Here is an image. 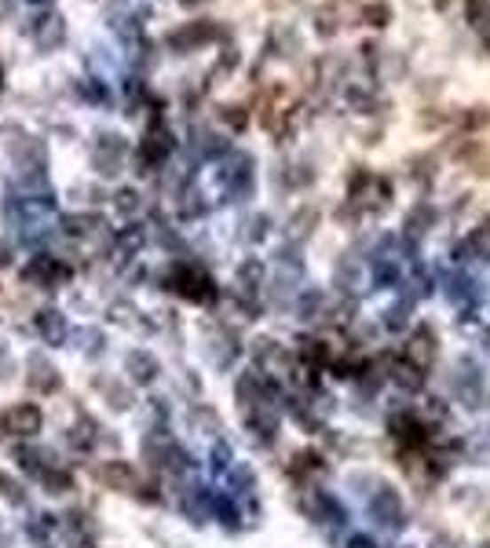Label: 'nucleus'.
<instances>
[{"mask_svg":"<svg viewBox=\"0 0 490 548\" xmlns=\"http://www.w3.org/2000/svg\"><path fill=\"white\" fill-rule=\"evenodd\" d=\"M472 253L479 256V260H490V216L476 227V234H472Z\"/></svg>","mask_w":490,"mask_h":548,"instance_id":"28","label":"nucleus"},{"mask_svg":"<svg viewBox=\"0 0 490 548\" xmlns=\"http://www.w3.org/2000/svg\"><path fill=\"white\" fill-rule=\"evenodd\" d=\"M12 256H8V246H0V263H8Z\"/></svg>","mask_w":490,"mask_h":548,"instance_id":"39","label":"nucleus"},{"mask_svg":"<svg viewBox=\"0 0 490 548\" xmlns=\"http://www.w3.org/2000/svg\"><path fill=\"white\" fill-rule=\"evenodd\" d=\"M348 548H377V544H374V537H352Z\"/></svg>","mask_w":490,"mask_h":548,"instance_id":"36","label":"nucleus"},{"mask_svg":"<svg viewBox=\"0 0 490 548\" xmlns=\"http://www.w3.org/2000/svg\"><path fill=\"white\" fill-rule=\"evenodd\" d=\"M22 282L41 286V289H59V286H67V282H70V267H67V263H59L55 256L37 253L34 260H29V267L22 270Z\"/></svg>","mask_w":490,"mask_h":548,"instance_id":"4","label":"nucleus"},{"mask_svg":"<svg viewBox=\"0 0 490 548\" xmlns=\"http://www.w3.org/2000/svg\"><path fill=\"white\" fill-rule=\"evenodd\" d=\"M0 548H12V534L4 527H0Z\"/></svg>","mask_w":490,"mask_h":548,"instance_id":"38","label":"nucleus"},{"mask_svg":"<svg viewBox=\"0 0 490 548\" xmlns=\"http://www.w3.org/2000/svg\"><path fill=\"white\" fill-rule=\"evenodd\" d=\"M125 373H129L132 384H154L158 373H162V365H158V358L150 355V351L136 348V351L125 355Z\"/></svg>","mask_w":490,"mask_h":548,"instance_id":"11","label":"nucleus"},{"mask_svg":"<svg viewBox=\"0 0 490 548\" xmlns=\"http://www.w3.org/2000/svg\"><path fill=\"white\" fill-rule=\"evenodd\" d=\"M209 355H212V362H217V365H227V362L238 355V344L227 337L224 329H217V333L209 337Z\"/></svg>","mask_w":490,"mask_h":548,"instance_id":"20","label":"nucleus"},{"mask_svg":"<svg viewBox=\"0 0 490 548\" xmlns=\"http://www.w3.org/2000/svg\"><path fill=\"white\" fill-rule=\"evenodd\" d=\"M37 482L44 486L48 494H70V490H74V475H70L67 468H59V465H51Z\"/></svg>","mask_w":490,"mask_h":548,"instance_id":"21","label":"nucleus"},{"mask_svg":"<svg viewBox=\"0 0 490 548\" xmlns=\"http://www.w3.org/2000/svg\"><path fill=\"white\" fill-rule=\"evenodd\" d=\"M341 15H344V0H341V4H326V8L315 15V22H319V34H322V37H333L336 29L344 26V22H341Z\"/></svg>","mask_w":490,"mask_h":548,"instance_id":"22","label":"nucleus"},{"mask_svg":"<svg viewBox=\"0 0 490 548\" xmlns=\"http://www.w3.org/2000/svg\"><path fill=\"white\" fill-rule=\"evenodd\" d=\"M136 308H132V303H114V311H110V318L117 322V325H136Z\"/></svg>","mask_w":490,"mask_h":548,"instance_id":"32","label":"nucleus"},{"mask_svg":"<svg viewBox=\"0 0 490 548\" xmlns=\"http://www.w3.org/2000/svg\"><path fill=\"white\" fill-rule=\"evenodd\" d=\"M34 325H37V333H41V337H44L48 344H63V341L70 337V325H67V318L59 315V311H51V308L37 311Z\"/></svg>","mask_w":490,"mask_h":548,"instance_id":"14","label":"nucleus"},{"mask_svg":"<svg viewBox=\"0 0 490 548\" xmlns=\"http://www.w3.org/2000/svg\"><path fill=\"white\" fill-rule=\"evenodd\" d=\"M469 19H472V26H476L479 41H483L486 51H490V0H469Z\"/></svg>","mask_w":490,"mask_h":548,"instance_id":"19","label":"nucleus"},{"mask_svg":"<svg viewBox=\"0 0 490 548\" xmlns=\"http://www.w3.org/2000/svg\"><path fill=\"white\" fill-rule=\"evenodd\" d=\"M176 150V139H172V132L162 125V121H154V125L146 129V136H143V146H139V165H143V172H150L154 165H162L169 154Z\"/></svg>","mask_w":490,"mask_h":548,"instance_id":"5","label":"nucleus"},{"mask_svg":"<svg viewBox=\"0 0 490 548\" xmlns=\"http://www.w3.org/2000/svg\"><path fill=\"white\" fill-rule=\"evenodd\" d=\"M143 461L150 465V468H158V472H169V475H183L191 468V457L183 453V446H176V439L169 435V432H150V435H143Z\"/></svg>","mask_w":490,"mask_h":548,"instance_id":"1","label":"nucleus"},{"mask_svg":"<svg viewBox=\"0 0 490 548\" xmlns=\"http://www.w3.org/2000/svg\"><path fill=\"white\" fill-rule=\"evenodd\" d=\"M125 158H129V143L125 136H114V132H103L91 143V165H96L99 176H117L125 168Z\"/></svg>","mask_w":490,"mask_h":548,"instance_id":"3","label":"nucleus"},{"mask_svg":"<svg viewBox=\"0 0 490 548\" xmlns=\"http://www.w3.org/2000/svg\"><path fill=\"white\" fill-rule=\"evenodd\" d=\"M391 377H395V380H399L403 388H417V384L424 380V373L417 370V365H414V362H403V365H395V373H391Z\"/></svg>","mask_w":490,"mask_h":548,"instance_id":"30","label":"nucleus"},{"mask_svg":"<svg viewBox=\"0 0 490 548\" xmlns=\"http://www.w3.org/2000/svg\"><path fill=\"white\" fill-rule=\"evenodd\" d=\"M96 391L103 395V403H107L110 410H117V413L132 410V391H129V384H121V380H114V377H96Z\"/></svg>","mask_w":490,"mask_h":548,"instance_id":"13","label":"nucleus"},{"mask_svg":"<svg viewBox=\"0 0 490 548\" xmlns=\"http://www.w3.org/2000/svg\"><path fill=\"white\" fill-rule=\"evenodd\" d=\"M29 4H48V0H29Z\"/></svg>","mask_w":490,"mask_h":548,"instance_id":"40","label":"nucleus"},{"mask_svg":"<svg viewBox=\"0 0 490 548\" xmlns=\"http://www.w3.org/2000/svg\"><path fill=\"white\" fill-rule=\"evenodd\" d=\"M217 34H220V29L212 22H187V26H179V29H172V34H169V48L172 51H198L202 44L217 41Z\"/></svg>","mask_w":490,"mask_h":548,"instance_id":"7","label":"nucleus"},{"mask_svg":"<svg viewBox=\"0 0 490 548\" xmlns=\"http://www.w3.org/2000/svg\"><path fill=\"white\" fill-rule=\"evenodd\" d=\"M96 482H103L107 490H117V494H139L143 490L139 472L129 461H103V465H96Z\"/></svg>","mask_w":490,"mask_h":548,"instance_id":"6","label":"nucleus"},{"mask_svg":"<svg viewBox=\"0 0 490 548\" xmlns=\"http://www.w3.org/2000/svg\"><path fill=\"white\" fill-rule=\"evenodd\" d=\"M114 208L121 212V216H132V212H139V194H136L132 187L117 191V194H114Z\"/></svg>","mask_w":490,"mask_h":548,"instance_id":"29","label":"nucleus"},{"mask_svg":"<svg viewBox=\"0 0 490 548\" xmlns=\"http://www.w3.org/2000/svg\"><path fill=\"white\" fill-rule=\"evenodd\" d=\"M81 96L91 99V103H103V99H107V91H103V84H99L96 77H88V81L81 84Z\"/></svg>","mask_w":490,"mask_h":548,"instance_id":"33","label":"nucleus"},{"mask_svg":"<svg viewBox=\"0 0 490 548\" xmlns=\"http://www.w3.org/2000/svg\"><path fill=\"white\" fill-rule=\"evenodd\" d=\"M77 341H81V351H84L88 358H99L103 348H107V341H103V333H99V329H84V333H77Z\"/></svg>","mask_w":490,"mask_h":548,"instance_id":"26","label":"nucleus"},{"mask_svg":"<svg viewBox=\"0 0 490 548\" xmlns=\"http://www.w3.org/2000/svg\"><path fill=\"white\" fill-rule=\"evenodd\" d=\"M63 231L77 241H88V238H99L107 231V223L96 212H70V216H63Z\"/></svg>","mask_w":490,"mask_h":548,"instance_id":"12","label":"nucleus"},{"mask_svg":"<svg viewBox=\"0 0 490 548\" xmlns=\"http://www.w3.org/2000/svg\"><path fill=\"white\" fill-rule=\"evenodd\" d=\"M0 435H4V432H0Z\"/></svg>","mask_w":490,"mask_h":548,"instance_id":"41","label":"nucleus"},{"mask_svg":"<svg viewBox=\"0 0 490 548\" xmlns=\"http://www.w3.org/2000/svg\"><path fill=\"white\" fill-rule=\"evenodd\" d=\"M257 362L264 365L267 373H289V355L274 344V341H257Z\"/></svg>","mask_w":490,"mask_h":548,"instance_id":"15","label":"nucleus"},{"mask_svg":"<svg viewBox=\"0 0 490 548\" xmlns=\"http://www.w3.org/2000/svg\"><path fill=\"white\" fill-rule=\"evenodd\" d=\"M407 355H410V362L417 365V370H424V365L436 358V337H432V333H428V329L414 333V337H410V348H407Z\"/></svg>","mask_w":490,"mask_h":548,"instance_id":"16","label":"nucleus"},{"mask_svg":"<svg viewBox=\"0 0 490 548\" xmlns=\"http://www.w3.org/2000/svg\"><path fill=\"white\" fill-rule=\"evenodd\" d=\"M191 424H194L202 435H217L220 432V417H217V410H209V406H198L191 413Z\"/></svg>","mask_w":490,"mask_h":548,"instance_id":"24","label":"nucleus"},{"mask_svg":"<svg viewBox=\"0 0 490 548\" xmlns=\"http://www.w3.org/2000/svg\"><path fill=\"white\" fill-rule=\"evenodd\" d=\"M169 289L179 293V296H187V300H194V303H209L212 296H217V286H212V278H209L202 267H194V263H179L169 274Z\"/></svg>","mask_w":490,"mask_h":548,"instance_id":"2","label":"nucleus"},{"mask_svg":"<svg viewBox=\"0 0 490 548\" xmlns=\"http://www.w3.org/2000/svg\"><path fill=\"white\" fill-rule=\"evenodd\" d=\"M143 238H146V234H143L139 227H132V231H121V234H117V253H129V256H136V253L143 249Z\"/></svg>","mask_w":490,"mask_h":548,"instance_id":"27","label":"nucleus"},{"mask_svg":"<svg viewBox=\"0 0 490 548\" xmlns=\"http://www.w3.org/2000/svg\"><path fill=\"white\" fill-rule=\"evenodd\" d=\"M374 515H377V523H384V527L399 523V520H403V505H399V497H395L391 490H381V494L374 497Z\"/></svg>","mask_w":490,"mask_h":548,"instance_id":"17","label":"nucleus"},{"mask_svg":"<svg viewBox=\"0 0 490 548\" xmlns=\"http://www.w3.org/2000/svg\"><path fill=\"white\" fill-rule=\"evenodd\" d=\"M26 384H29V391H37V395H51L59 388V370L51 365L48 355L34 351L26 358Z\"/></svg>","mask_w":490,"mask_h":548,"instance_id":"8","label":"nucleus"},{"mask_svg":"<svg viewBox=\"0 0 490 548\" xmlns=\"http://www.w3.org/2000/svg\"><path fill=\"white\" fill-rule=\"evenodd\" d=\"M312 223H315V208H304V212H296V216H293V234H308V231H312Z\"/></svg>","mask_w":490,"mask_h":548,"instance_id":"34","label":"nucleus"},{"mask_svg":"<svg viewBox=\"0 0 490 548\" xmlns=\"http://www.w3.org/2000/svg\"><path fill=\"white\" fill-rule=\"evenodd\" d=\"M238 282H241V289H257V286L264 282V263L245 260V263L238 267Z\"/></svg>","mask_w":490,"mask_h":548,"instance_id":"25","label":"nucleus"},{"mask_svg":"<svg viewBox=\"0 0 490 548\" xmlns=\"http://www.w3.org/2000/svg\"><path fill=\"white\" fill-rule=\"evenodd\" d=\"M96 432H99V428H96V420H91V417H77V424L67 432V442H70L74 450H81V453H84V450L96 446V439H99Z\"/></svg>","mask_w":490,"mask_h":548,"instance_id":"18","label":"nucleus"},{"mask_svg":"<svg viewBox=\"0 0 490 548\" xmlns=\"http://www.w3.org/2000/svg\"><path fill=\"white\" fill-rule=\"evenodd\" d=\"M428 223H432V208H428V205H417V208L410 212V220H407L410 234H424V231H428Z\"/></svg>","mask_w":490,"mask_h":548,"instance_id":"31","label":"nucleus"},{"mask_svg":"<svg viewBox=\"0 0 490 548\" xmlns=\"http://www.w3.org/2000/svg\"><path fill=\"white\" fill-rule=\"evenodd\" d=\"M224 121H227V125H234V129H241V125H245L241 106H224Z\"/></svg>","mask_w":490,"mask_h":548,"instance_id":"35","label":"nucleus"},{"mask_svg":"<svg viewBox=\"0 0 490 548\" xmlns=\"http://www.w3.org/2000/svg\"><path fill=\"white\" fill-rule=\"evenodd\" d=\"M15 12V4H12V0H0V19H8Z\"/></svg>","mask_w":490,"mask_h":548,"instance_id":"37","label":"nucleus"},{"mask_svg":"<svg viewBox=\"0 0 490 548\" xmlns=\"http://www.w3.org/2000/svg\"><path fill=\"white\" fill-rule=\"evenodd\" d=\"M63 41H67V19L63 15H41L34 22V44L41 51H55Z\"/></svg>","mask_w":490,"mask_h":548,"instance_id":"10","label":"nucleus"},{"mask_svg":"<svg viewBox=\"0 0 490 548\" xmlns=\"http://www.w3.org/2000/svg\"><path fill=\"white\" fill-rule=\"evenodd\" d=\"M0 497H4L8 505H15V508L26 505V486H22L15 475H8L4 468H0Z\"/></svg>","mask_w":490,"mask_h":548,"instance_id":"23","label":"nucleus"},{"mask_svg":"<svg viewBox=\"0 0 490 548\" xmlns=\"http://www.w3.org/2000/svg\"><path fill=\"white\" fill-rule=\"evenodd\" d=\"M0 424H4V428L12 432V435H37L41 432V424H44V413L34 406V403H19V406H12L8 413H4V420H0Z\"/></svg>","mask_w":490,"mask_h":548,"instance_id":"9","label":"nucleus"}]
</instances>
